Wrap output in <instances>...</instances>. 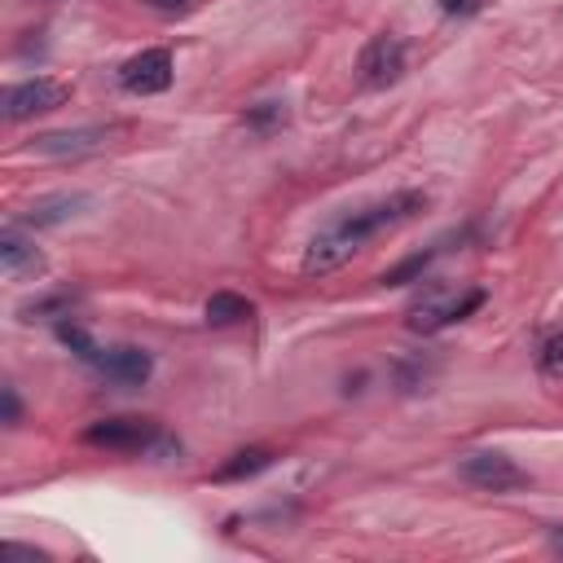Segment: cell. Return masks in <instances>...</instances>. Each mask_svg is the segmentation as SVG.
<instances>
[{
    "instance_id": "cell-1",
    "label": "cell",
    "mask_w": 563,
    "mask_h": 563,
    "mask_svg": "<svg viewBox=\"0 0 563 563\" xmlns=\"http://www.w3.org/2000/svg\"><path fill=\"white\" fill-rule=\"evenodd\" d=\"M427 211V194L422 189H396V194H387V198H378V202H365V207H356V211H343L334 224H325L312 242H308V251H303V273L312 277H321V273H334V268H343L356 251H365V242L369 238H378V233H387V229H396V224H405V220H413V216H422Z\"/></svg>"
},
{
    "instance_id": "cell-2",
    "label": "cell",
    "mask_w": 563,
    "mask_h": 563,
    "mask_svg": "<svg viewBox=\"0 0 563 563\" xmlns=\"http://www.w3.org/2000/svg\"><path fill=\"white\" fill-rule=\"evenodd\" d=\"M457 475H462L471 488H484V493H515V488H528V484H532V475H528L515 457H506V453H497V449L462 453V457H457Z\"/></svg>"
},
{
    "instance_id": "cell-3",
    "label": "cell",
    "mask_w": 563,
    "mask_h": 563,
    "mask_svg": "<svg viewBox=\"0 0 563 563\" xmlns=\"http://www.w3.org/2000/svg\"><path fill=\"white\" fill-rule=\"evenodd\" d=\"M114 136H119V123H84V128H62V132L35 136L26 145V154H40V158H84V154L106 150Z\"/></svg>"
},
{
    "instance_id": "cell-4",
    "label": "cell",
    "mask_w": 563,
    "mask_h": 563,
    "mask_svg": "<svg viewBox=\"0 0 563 563\" xmlns=\"http://www.w3.org/2000/svg\"><path fill=\"white\" fill-rule=\"evenodd\" d=\"M70 97V84L66 79H48V75H35V79H22L4 92V119L9 123H22V119H35V114H48L57 106H66Z\"/></svg>"
},
{
    "instance_id": "cell-5",
    "label": "cell",
    "mask_w": 563,
    "mask_h": 563,
    "mask_svg": "<svg viewBox=\"0 0 563 563\" xmlns=\"http://www.w3.org/2000/svg\"><path fill=\"white\" fill-rule=\"evenodd\" d=\"M484 303V290H444V286H431L427 290V299H418L413 303V312H409V325L413 330H444V325H453V321H462L466 312H475Z\"/></svg>"
},
{
    "instance_id": "cell-6",
    "label": "cell",
    "mask_w": 563,
    "mask_h": 563,
    "mask_svg": "<svg viewBox=\"0 0 563 563\" xmlns=\"http://www.w3.org/2000/svg\"><path fill=\"white\" fill-rule=\"evenodd\" d=\"M158 440V422L154 418H97L84 431V444L110 449V453H141Z\"/></svg>"
},
{
    "instance_id": "cell-7",
    "label": "cell",
    "mask_w": 563,
    "mask_h": 563,
    "mask_svg": "<svg viewBox=\"0 0 563 563\" xmlns=\"http://www.w3.org/2000/svg\"><path fill=\"white\" fill-rule=\"evenodd\" d=\"M172 53L167 48H141L119 66V88L132 97H154L172 88Z\"/></svg>"
},
{
    "instance_id": "cell-8",
    "label": "cell",
    "mask_w": 563,
    "mask_h": 563,
    "mask_svg": "<svg viewBox=\"0 0 563 563\" xmlns=\"http://www.w3.org/2000/svg\"><path fill=\"white\" fill-rule=\"evenodd\" d=\"M356 70H361V84H369V88H387V84H396L400 70H405V44H400V35L378 31V35L361 48Z\"/></svg>"
},
{
    "instance_id": "cell-9",
    "label": "cell",
    "mask_w": 563,
    "mask_h": 563,
    "mask_svg": "<svg viewBox=\"0 0 563 563\" xmlns=\"http://www.w3.org/2000/svg\"><path fill=\"white\" fill-rule=\"evenodd\" d=\"M97 374H106L110 383H123V387H136L150 378L154 369V356L145 347H132V343H119V347H101L97 361H92Z\"/></svg>"
},
{
    "instance_id": "cell-10",
    "label": "cell",
    "mask_w": 563,
    "mask_h": 563,
    "mask_svg": "<svg viewBox=\"0 0 563 563\" xmlns=\"http://www.w3.org/2000/svg\"><path fill=\"white\" fill-rule=\"evenodd\" d=\"M0 264H4V277L9 282H31L44 273V255L35 251V242H26L18 233V224H9L0 233Z\"/></svg>"
},
{
    "instance_id": "cell-11",
    "label": "cell",
    "mask_w": 563,
    "mask_h": 563,
    "mask_svg": "<svg viewBox=\"0 0 563 563\" xmlns=\"http://www.w3.org/2000/svg\"><path fill=\"white\" fill-rule=\"evenodd\" d=\"M88 202H92L88 194H48V198H35L31 207H22L13 224H31V229H44V224H62V220L79 216Z\"/></svg>"
},
{
    "instance_id": "cell-12",
    "label": "cell",
    "mask_w": 563,
    "mask_h": 563,
    "mask_svg": "<svg viewBox=\"0 0 563 563\" xmlns=\"http://www.w3.org/2000/svg\"><path fill=\"white\" fill-rule=\"evenodd\" d=\"M202 312H207V325H242V321L255 317V303L238 290H216Z\"/></svg>"
},
{
    "instance_id": "cell-13",
    "label": "cell",
    "mask_w": 563,
    "mask_h": 563,
    "mask_svg": "<svg viewBox=\"0 0 563 563\" xmlns=\"http://www.w3.org/2000/svg\"><path fill=\"white\" fill-rule=\"evenodd\" d=\"M273 466V449H238L220 471L216 479H246V475H260Z\"/></svg>"
},
{
    "instance_id": "cell-14",
    "label": "cell",
    "mask_w": 563,
    "mask_h": 563,
    "mask_svg": "<svg viewBox=\"0 0 563 563\" xmlns=\"http://www.w3.org/2000/svg\"><path fill=\"white\" fill-rule=\"evenodd\" d=\"M537 365H541V374H545V378H563V330L545 334V343H541V356H537Z\"/></svg>"
},
{
    "instance_id": "cell-15",
    "label": "cell",
    "mask_w": 563,
    "mask_h": 563,
    "mask_svg": "<svg viewBox=\"0 0 563 563\" xmlns=\"http://www.w3.org/2000/svg\"><path fill=\"white\" fill-rule=\"evenodd\" d=\"M0 396H4V427H18V418H22L18 387H13V383H4V387H0Z\"/></svg>"
},
{
    "instance_id": "cell-16",
    "label": "cell",
    "mask_w": 563,
    "mask_h": 563,
    "mask_svg": "<svg viewBox=\"0 0 563 563\" xmlns=\"http://www.w3.org/2000/svg\"><path fill=\"white\" fill-rule=\"evenodd\" d=\"M246 119H251V123H277V119H282V106H277V101H264V106H255Z\"/></svg>"
},
{
    "instance_id": "cell-17",
    "label": "cell",
    "mask_w": 563,
    "mask_h": 563,
    "mask_svg": "<svg viewBox=\"0 0 563 563\" xmlns=\"http://www.w3.org/2000/svg\"><path fill=\"white\" fill-rule=\"evenodd\" d=\"M440 9H444V13H475L479 0H440Z\"/></svg>"
},
{
    "instance_id": "cell-18",
    "label": "cell",
    "mask_w": 563,
    "mask_h": 563,
    "mask_svg": "<svg viewBox=\"0 0 563 563\" xmlns=\"http://www.w3.org/2000/svg\"><path fill=\"white\" fill-rule=\"evenodd\" d=\"M4 550H9V554H22V559H48L44 550H31V545H22V541H9Z\"/></svg>"
}]
</instances>
